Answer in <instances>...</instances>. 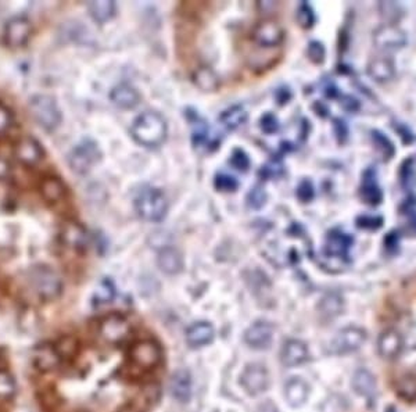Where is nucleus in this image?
Masks as SVG:
<instances>
[{
	"mask_svg": "<svg viewBox=\"0 0 416 412\" xmlns=\"http://www.w3.org/2000/svg\"><path fill=\"white\" fill-rule=\"evenodd\" d=\"M131 135L140 146L159 147L167 138L166 120L155 112H144L133 121Z\"/></svg>",
	"mask_w": 416,
	"mask_h": 412,
	"instance_id": "nucleus-1",
	"label": "nucleus"
},
{
	"mask_svg": "<svg viewBox=\"0 0 416 412\" xmlns=\"http://www.w3.org/2000/svg\"><path fill=\"white\" fill-rule=\"evenodd\" d=\"M135 211L147 222H160L168 211L167 197L157 188H144L135 197Z\"/></svg>",
	"mask_w": 416,
	"mask_h": 412,
	"instance_id": "nucleus-2",
	"label": "nucleus"
},
{
	"mask_svg": "<svg viewBox=\"0 0 416 412\" xmlns=\"http://www.w3.org/2000/svg\"><path fill=\"white\" fill-rule=\"evenodd\" d=\"M29 283L36 296L43 301H53L63 293L62 276L47 266L35 267L31 271Z\"/></svg>",
	"mask_w": 416,
	"mask_h": 412,
	"instance_id": "nucleus-3",
	"label": "nucleus"
},
{
	"mask_svg": "<svg viewBox=\"0 0 416 412\" xmlns=\"http://www.w3.org/2000/svg\"><path fill=\"white\" fill-rule=\"evenodd\" d=\"M29 113L44 131L51 132L62 124V112L56 100L49 94L32 96L29 99Z\"/></svg>",
	"mask_w": 416,
	"mask_h": 412,
	"instance_id": "nucleus-4",
	"label": "nucleus"
},
{
	"mask_svg": "<svg viewBox=\"0 0 416 412\" xmlns=\"http://www.w3.org/2000/svg\"><path fill=\"white\" fill-rule=\"evenodd\" d=\"M129 361L139 370H154L163 361V350L157 343L151 340L138 342L129 350Z\"/></svg>",
	"mask_w": 416,
	"mask_h": 412,
	"instance_id": "nucleus-5",
	"label": "nucleus"
},
{
	"mask_svg": "<svg viewBox=\"0 0 416 412\" xmlns=\"http://www.w3.org/2000/svg\"><path fill=\"white\" fill-rule=\"evenodd\" d=\"M97 333L107 344H122L131 335V324L120 314H110L104 317L97 325Z\"/></svg>",
	"mask_w": 416,
	"mask_h": 412,
	"instance_id": "nucleus-6",
	"label": "nucleus"
},
{
	"mask_svg": "<svg viewBox=\"0 0 416 412\" xmlns=\"http://www.w3.org/2000/svg\"><path fill=\"white\" fill-rule=\"evenodd\" d=\"M99 160L100 150L92 140H83L77 144L68 156L70 168L79 175L88 174Z\"/></svg>",
	"mask_w": 416,
	"mask_h": 412,
	"instance_id": "nucleus-7",
	"label": "nucleus"
},
{
	"mask_svg": "<svg viewBox=\"0 0 416 412\" xmlns=\"http://www.w3.org/2000/svg\"><path fill=\"white\" fill-rule=\"evenodd\" d=\"M368 335L367 331L359 326H347L337 332L330 343V351L337 355L351 354L362 348L367 343Z\"/></svg>",
	"mask_w": 416,
	"mask_h": 412,
	"instance_id": "nucleus-8",
	"label": "nucleus"
},
{
	"mask_svg": "<svg viewBox=\"0 0 416 412\" xmlns=\"http://www.w3.org/2000/svg\"><path fill=\"white\" fill-rule=\"evenodd\" d=\"M285 39V31L282 25L271 18L258 21L251 29V40L259 47H278Z\"/></svg>",
	"mask_w": 416,
	"mask_h": 412,
	"instance_id": "nucleus-9",
	"label": "nucleus"
},
{
	"mask_svg": "<svg viewBox=\"0 0 416 412\" xmlns=\"http://www.w3.org/2000/svg\"><path fill=\"white\" fill-rule=\"evenodd\" d=\"M13 154L24 167H35L44 159V149L34 136H23L14 143Z\"/></svg>",
	"mask_w": 416,
	"mask_h": 412,
	"instance_id": "nucleus-10",
	"label": "nucleus"
},
{
	"mask_svg": "<svg viewBox=\"0 0 416 412\" xmlns=\"http://www.w3.org/2000/svg\"><path fill=\"white\" fill-rule=\"evenodd\" d=\"M32 35L31 21L24 16H16L10 18L3 29V42L12 49L23 47L28 43Z\"/></svg>",
	"mask_w": 416,
	"mask_h": 412,
	"instance_id": "nucleus-11",
	"label": "nucleus"
},
{
	"mask_svg": "<svg viewBox=\"0 0 416 412\" xmlns=\"http://www.w3.org/2000/svg\"><path fill=\"white\" fill-rule=\"evenodd\" d=\"M63 364V358L59 354L56 344L40 343L32 351V365L42 374L55 372Z\"/></svg>",
	"mask_w": 416,
	"mask_h": 412,
	"instance_id": "nucleus-12",
	"label": "nucleus"
},
{
	"mask_svg": "<svg viewBox=\"0 0 416 412\" xmlns=\"http://www.w3.org/2000/svg\"><path fill=\"white\" fill-rule=\"evenodd\" d=\"M59 239L66 248L78 253L86 251L90 243V236L86 228L77 221L64 222L59 232Z\"/></svg>",
	"mask_w": 416,
	"mask_h": 412,
	"instance_id": "nucleus-13",
	"label": "nucleus"
},
{
	"mask_svg": "<svg viewBox=\"0 0 416 412\" xmlns=\"http://www.w3.org/2000/svg\"><path fill=\"white\" fill-rule=\"evenodd\" d=\"M240 385L247 394L258 396L268 389L270 374L261 364H248L240 376Z\"/></svg>",
	"mask_w": 416,
	"mask_h": 412,
	"instance_id": "nucleus-14",
	"label": "nucleus"
},
{
	"mask_svg": "<svg viewBox=\"0 0 416 412\" xmlns=\"http://www.w3.org/2000/svg\"><path fill=\"white\" fill-rule=\"evenodd\" d=\"M376 350L380 358L386 361H393L397 359L404 351V337L395 329L383 331L376 342Z\"/></svg>",
	"mask_w": 416,
	"mask_h": 412,
	"instance_id": "nucleus-15",
	"label": "nucleus"
},
{
	"mask_svg": "<svg viewBox=\"0 0 416 412\" xmlns=\"http://www.w3.org/2000/svg\"><path fill=\"white\" fill-rule=\"evenodd\" d=\"M274 340V326L270 322L258 321L244 332V343L255 350L268 348Z\"/></svg>",
	"mask_w": 416,
	"mask_h": 412,
	"instance_id": "nucleus-16",
	"label": "nucleus"
},
{
	"mask_svg": "<svg viewBox=\"0 0 416 412\" xmlns=\"http://www.w3.org/2000/svg\"><path fill=\"white\" fill-rule=\"evenodd\" d=\"M309 357L308 347L304 342L297 339L287 340L281 351V361L283 365L293 368L304 364Z\"/></svg>",
	"mask_w": 416,
	"mask_h": 412,
	"instance_id": "nucleus-17",
	"label": "nucleus"
},
{
	"mask_svg": "<svg viewBox=\"0 0 416 412\" xmlns=\"http://www.w3.org/2000/svg\"><path fill=\"white\" fill-rule=\"evenodd\" d=\"M39 192L42 198L50 205L60 204L67 196V188L64 182L59 177H53V175L44 177L42 179L39 185Z\"/></svg>",
	"mask_w": 416,
	"mask_h": 412,
	"instance_id": "nucleus-18",
	"label": "nucleus"
},
{
	"mask_svg": "<svg viewBox=\"0 0 416 412\" xmlns=\"http://www.w3.org/2000/svg\"><path fill=\"white\" fill-rule=\"evenodd\" d=\"M351 387L359 397L371 398L378 390L376 376L367 368H358L351 376Z\"/></svg>",
	"mask_w": 416,
	"mask_h": 412,
	"instance_id": "nucleus-19",
	"label": "nucleus"
},
{
	"mask_svg": "<svg viewBox=\"0 0 416 412\" xmlns=\"http://www.w3.org/2000/svg\"><path fill=\"white\" fill-rule=\"evenodd\" d=\"M309 396V386L301 378H291L285 385V398L293 408L302 407Z\"/></svg>",
	"mask_w": 416,
	"mask_h": 412,
	"instance_id": "nucleus-20",
	"label": "nucleus"
},
{
	"mask_svg": "<svg viewBox=\"0 0 416 412\" xmlns=\"http://www.w3.org/2000/svg\"><path fill=\"white\" fill-rule=\"evenodd\" d=\"M214 328L208 322H196L186 331V342L190 347H203L214 339Z\"/></svg>",
	"mask_w": 416,
	"mask_h": 412,
	"instance_id": "nucleus-21",
	"label": "nucleus"
},
{
	"mask_svg": "<svg viewBox=\"0 0 416 412\" xmlns=\"http://www.w3.org/2000/svg\"><path fill=\"white\" fill-rule=\"evenodd\" d=\"M171 393L179 402H187L192 397V376L186 370H179L172 375Z\"/></svg>",
	"mask_w": 416,
	"mask_h": 412,
	"instance_id": "nucleus-22",
	"label": "nucleus"
},
{
	"mask_svg": "<svg viewBox=\"0 0 416 412\" xmlns=\"http://www.w3.org/2000/svg\"><path fill=\"white\" fill-rule=\"evenodd\" d=\"M112 101L120 109H133L138 106V103L140 100V96L135 88L127 83H121L116 86L110 94Z\"/></svg>",
	"mask_w": 416,
	"mask_h": 412,
	"instance_id": "nucleus-23",
	"label": "nucleus"
},
{
	"mask_svg": "<svg viewBox=\"0 0 416 412\" xmlns=\"http://www.w3.org/2000/svg\"><path fill=\"white\" fill-rule=\"evenodd\" d=\"M157 264L163 272L168 275H175L183 268L182 254L174 247H166L159 254Z\"/></svg>",
	"mask_w": 416,
	"mask_h": 412,
	"instance_id": "nucleus-24",
	"label": "nucleus"
},
{
	"mask_svg": "<svg viewBox=\"0 0 416 412\" xmlns=\"http://www.w3.org/2000/svg\"><path fill=\"white\" fill-rule=\"evenodd\" d=\"M193 81L203 92H216L221 85L217 73L207 66H201L194 71Z\"/></svg>",
	"mask_w": 416,
	"mask_h": 412,
	"instance_id": "nucleus-25",
	"label": "nucleus"
},
{
	"mask_svg": "<svg viewBox=\"0 0 416 412\" xmlns=\"http://www.w3.org/2000/svg\"><path fill=\"white\" fill-rule=\"evenodd\" d=\"M117 6L110 0H100V2H90L88 3V12L90 17L97 24H104L110 21L116 16Z\"/></svg>",
	"mask_w": 416,
	"mask_h": 412,
	"instance_id": "nucleus-26",
	"label": "nucleus"
},
{
	"mask_svg": "<svg viewBox=\"0 0 416 412\" xmlns=\"http://www.w3.org/2000/svg\"><path fill=\"white\" fill-rule=\"evenodd\" d=\"M247 112L243 106H232L221 114L220 121L226 129L232 131L243 125L247 121Z\"/></svg>",
	"mask_w": 416,
	"mask_h": 412,
	"instance_id": "nucleus-27",
	"label": "nucleus"
},
{
	"mask_svg": "<svg viewBox=\"0 0 416 412\" xmlns=\"http://www.w3.org/2000/svg\"><path fill=\"white\" fill-rule=\"evenodd\" d=\"M116 297V286L110 279H103L94 289L92 302L94 305H106Z\"/></svg>",
	"mask_w": 416,
	"mask_h": 412,
	"instance_id": "nucleus-28",
	"label": "nucleus"
},
{
	"mask_svg": "<svg viewBox=\"0 0 416 412\" xmlns=\"http://www.w3.org/2000/svg\"><path fill=\"white\" fill-rule=\"evenodd\" d=\"M320 310H321V314L328 318L340 316L343 311L341 297L337 294H328L326 297L322 298V301L320 304Z\"/></svg>",
	"mask_w": 416,
	"mask_h": 412,
	"instance_id": "nucleus-29",
	"label": "nucleus"
},
{
	"mask_svg": "<svg viewBox=\"0 0 416 412\" xmlns=\"http://www.w3.org/2000/svg\"><path fill=\"white\" fill-rule=\"evenodd\" d=\"M16 393L17 385L14 376L6 370H0V400H12Z\"/></svg>",
	"mask_w": 416,
	"mask_h": 412,
	"instance_id": "nucleus-30",
	"label": "nucleus"
},
{
	"mask_svg": "<svg viewBox=\"0 0 416 412\" xmlns=\"http://www.w3.org/2000/svg\"><path fill=\"white\" fill-rule=\"evenodd\" d=\"M56 348H57L59 354L62 355L63 361H64V359H70V358H74L77 355V352H78V342L73 336H63L56 343Z\"/></svg>",
	"mask_w": 416,
	"mask_h": 412,
	"instance_id": "nucleus-31",
	"label": "nucleus"
},
{
	"mask_svg": "<svg viewBox=\"0 0 416 412\" xmlns=\"http://www.w3.org/2000/svg\"><path fill=\"white\" fill-rule=\"evenodd\" d=\"M192 124H193V136H192L193 144L200 147L208 142V127L201 118H198L197 114H194V121L192 120Z\"/></svg>",
	"mask_w": 416,
	"mask_h": 412,
	"instance_id": "nucleus-32",
	"label": "nucleus"
},
{
	"mask_svg": "<svg viewBox=\"0 0 416 412\" xmlns=\"http://www.w3.org/2000/svg\"><path fill=\"white\" fill-rule=\"evenodd\" d=\"M14 124V116L12 113V110L5 106L3 103H0V138L5 136Z\"/></svg>",
	"mask_w": 416,
	"mask_h": 412,
	"instance_id": "nucleus-33",
	"label": "nucleus"
},
{
	"mask_svg": "<svg viewBox=\"0 0 416 412\" xmlns=\"http://www.w3.org/2000/svg\"><path fill=\"white\" fill-rule=\"evenodd\" d=\"M229 164H231L235 170H237V171H240V172H246V171L250 168V159H248V156H247V154H246L243 150L236 149V150L232 153V156H231V159H229Z\"/></svg>",
	"mask_w": 416,
	"mask_h": 412,
	"instance_id": "nucleus-34",
	"label": "nucleus"
},
{
	"mask_svg": "<svg viewBox=\"0 0 416 412\" xmlns=\"http://www.w3.org/2000/svg\"><path fill=\"white\" fill-rule=\"evenodd\" d=\"M214 186L220 192H235L239 183L233 177L228 174H218L214 179Z\"/></svg>",
	"mask_w": 416,
	"mask_h": 412,
	"instance_id": "nucleus-35",
	"label": "nucleus"
},
{
	"mask_svg": "<svg viewBox=\"0 0 416 412\" xmlns=\"http://www.w3.org/2000/svg\"><path fill=\"white\" fill-rule=\"evenodd\" d=\"M265 197H267V196H265L264 189H263L261 186H255L254 189L250 190V193H248V196H247V204L250 205L251 209L258 210V209H261L263 205H264Z\"/></svg>",
	"mask_w": 416,
	"mask_h": 412,
	"instance_id": "nucleus-36",
	"label": "nucleus"
},
{
	"mask_svg": "<svg viewBox=\"0 0 416 412\" xmlns=\"http://www.w3.org/2000/svg\"><path fill=\"white\" fill-rule=\"evenodd\" d=\"M259 128H261L263 132L265 133H275L279 128V124H278V120L275 116L272 114H265L261 117V120H259Z\"/></svg>",
	"mask_w": 416,
	"mask_h": 412,
	"instance_id": "nucleus-37",
	"label": "nucleus"
},
{
	"mask_svg": "<svg viewBox=\"0 0 416 412\" xmlns=\"http://www.w3.org/2000/svg\"><path fill=\"white\" fill-rule=\"evenodd\" d=\"M297 20H298V23H300L302 27L307 28V27H309V25L312 24V21H314V16H312V13H311V10L308 9V6L302 5V6H300V9H298Z\"/></svg>",
	"mask_w": 416,
	"mask_h": 412,
	"instance_id": "nucleus-38",
	"label": "nucleus"
},
{
	"mask_svg": "<svg viewBox=\"0 0 416 412\" xmlns=\"http://www.w3.org/2000/svg\"><path fill=\"white\" fill-rule=\"evenodd\" d=\"M308 53H309V57H311L312 60L317 62V63H321V62L324 60V56H325V50H324L322 44H320V43H312V44L309 46Z\"/></svg>",
	"mask_w": 416,
	"mask_h": 412,
	"instance_id": "nucleus-39",
	"label": "nucleus"
},
{
	"mask_svg": "<svg viewBox=\"0 0 416 412\" xmlns=\"http://www.w3.org/2000/svg\"><path fill=\"white\" fill-rule=\"evenodd\" d=\"M10 175H12V164H10V162L6 157L0 156V182L9 179Z\"/></svg>",
	"mask_w": 416,
	"mask_h": 412,
	"instance_id": "nucleus-40",
	"label": "nucleus"
},
{
	"mask_svg": "<svg viewBox=\"0 0 416 412\" xmlns=\"http://www.w3.org/2000/svg\"><path fill=\"white\" fill-rule=\"evenodd\" d=\"M261 412H278V409H276V407L274 404L267 402L265 405L261 407Z\"/></svg>",
	"mask_w": 416,
	"mask_h": 412,
	"instance_id": "nucleus-41",
	"label": "nucleus"
},
{
	"mask_svg": "<svg viewBox=\"0 0 416 412\" xmlns=\"http://www.w3.org/2000/svg\"><path fill=\"white\" fill-rule=\"evenodd\" d=\"M120 412H131V411H129V409H121Z\"/></svg>",
	"mask_w": 416,
	"mask_h": 412,
	"instance_id": "nucleus-42",
	"label": "nucleus"
}]
</instances>
